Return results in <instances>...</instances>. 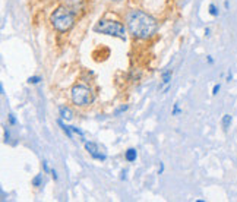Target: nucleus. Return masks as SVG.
Instances as JSON below:
<instances>
[{"mask_svg":"<svg viewBox=\"0 0 237 202\" xmlns=\"http://www.w3.org/2000/svg\"><path fill=\"white\" fill-rule=\"evenodd\" d=\"M126 24L127 29L135 38L139 40H148L154 35L158 29V22L144 11L132 9L126 15Z\"/></svg>","mask_w":237,"mask_h":202,"instance_id":"f257e3e1","label":"nucleus"},{"mask_svg":"<svg viewBox=\"0 0 237 202\" xmlns=\"http://www.w3.org/2000/svg\"><path fill=\"white\" fill-rule=\"evenodd\" d=\"M50 22H51L53 28L56 31L66 32L69 29H72L73 25H75V13L65 6H60L51 13Z\"/></svg>","mask_w":237,"mask_h":202,"instance_id":"f03ea898","label":"nucleus"},{"mask_svg":"<svg viewBox=\"0 0 237 202\" xmlns=\"http://www.w3.org/2000/svg\"><path fill=\"white\" fill-rule=\"evenodd\" d=\"M94 31L105 35H111L120 40H126V28L122 22L111 21V19H101L97 22V25L94 26Z\"/></svg>","mask_w":237,"mask_h":202,"instance_id":"7ed1b4c3","label":"nucleus"},{"mask_svg":"<svg viewBox=\"0 0 237 202\" xmlns=\"http://www.w3.org/2000/svg\"><path fill=\"white\" fill-rule=\"evenodd\" d=\"M70 97H72L73 104H76L79 107H85V105H89V104L94 103L92 91L88 88L87 85H82V83L73 85L72 91H70Z\"/></svg>","mask_w":237,"mask_h":202,"instance_id":"20e7f679","label":"nucleus"},{"mask_svg":"<svg viewBox=\"0 0 237 202\" xmlns=\"http://www.w3.org/2000/svg\"><path fill=\"white\" fill-rule=\"evenodd\" d=\"M85 150L88 151V154L92 157L94 160H98V161H105V160H107V155H105L103 151L100 150V146H98L95 142L85 141Z\"/></svg>","mask_w":237,"mask_h":202,"instance_id":"39448f33","label":"nucleus"},{"mask_svg":"<svg viewBox=\"0 0 237 202\" xmlns=\"http://www.w3.org/2000/svg\"><path fill=\"white\" fill-rule=\"evenodd\" d=\"M171 76H173V70L171 69H167V70L163 72V75H161V85H160L161 89H165V91L168 89L171 82Z\"/></svg>","mask_w":237,"mask_h":202,"instance_id":"423d86ee","label":"nucleus"},{"mask_svg":"<svg viewBox=\"0 0 237 202\" xmlns=\"http://www.w3.org/2000/svg\"><path fill=\"white\" fill-rule=\"evenodd\" d=\"M59 114H60V119L66 120V122L73 119L72 110L69 109V107H66V105H60V107H59Z\"/></svg>","mask_w":237,"mask_h":202,"instance_id":"0eeeda50","label":"nucleus"},{"mask_svg":"<svg viewBox=\"0 0 237 202\" xmlns=\"http://www.w3.org/2000/svg\"><path fill=\"white\" fill-rule=\"evenodd\" d=\"M136 157H138V152H136L135 148H129V150L124 152V158H126L127 163H133V161H136Z\"/></svg>","mask_w":237,"mask_h":202,"instance_id":"6e6552de","label":"nucleus"},{"mask_svg":"<svg viewBox=\"0 0 237 202\" xmlns=\"http://www.w3.org/2000/svg\"><path fill=\"white\" fill-rule=\"evenodd\" d=\"M57 123H59V126L62 128L63 132H65V133H66L67 136L72 139V138H73V132H72V129H70V126H67L66 123H63V119H59V120H57Z\"/></svg>","mask_w":237,"mask_h":202,"instance_id":"1a4fd4ad","label":"nucleus"},{"mask_svg":"<svg viewBox=\"0 0 237 202\" xmlns=\"http://www.w3.org/2000/svg\"><path fill=\"white\" fill-rule=\"evenodd\" d=\"M233 122V117L230 116V114H224L222 116V119H221V124H222V128H224V130H227L228 128H230V124H231Z\"/></svg>","mask_w":237,"mask_h":202,"instance_id":"9d476101","label":"nucleus"},{"mask_svg":"<svg viewBox=\"0 0 237 202\" xmlns=\"http://www.w3.org/2000/svg\"><path fill=\"white\" fill-rule=\"evenodd\" d=\"M41 179H42V173L41 174H37V176L32 179V185H34V186H40V185H41Z\"/></svg>","mask_w":237,"mask_h":202,"instance_id":"9b49d317","label":"nucleus"},{"mask_svg":"<svg viewBox=\"0 0 237 202\" xmlns=\"http://www.w3.org/2000/svg\"><path fill=\"white\" fill-rule=\"evenodd\" d=\"M40 82H41V78H40V76H29V78H28V83L35 85V83H40Z\"/></svg>","mask_w":237,"mask_h":202,"instance_id":"f8f14e48","label":"nucleus"},{"mask_svg":"<svg viewBox=\"0 0 237 202\" xmlns=\"http://www.w3.org/2000/svg\"><path fill=\"white\" fill-rule=\"evenodd\" d=\"M209 13H211L212 16H218V9H217V6L214 5V3L209 5Z\"/></svg>","mask_w":237,"mask_h":202,"instance_id":"ddd939ff","label":"nucleus"},{"mask_svg":"<svg viewBox=\"0 0 237 202\" xmlns=\"http://www.w3.org/2000/svg\"><path fill=\"white\" fill-rule=\"evenodd\" d=\"M70 129H72V132L73 133H78L79 135V136H81V138H82L83 139V132L81 129H79V128H75V126H70Z\"/></svg>","mask_w":237,"mask_h":202,"instance_id":"4468645a","label":"nucleus"},{"mask_svg":"<svg viewBox=\"0 0 237 202\" xmlns=\"http://www.w3.org/2000/svg\"><path fill=\"white\" fill-rule=\"evenodd\" d=\"M129 109V105H122V107H120V109H117L116 110V111H114V114H116V116H118V114L120 113H123V111H126V110Z\"/></svg>","mask_w":237,"mask_h":202,"instance_id":"2eb2a0df","label":"nucleus"},{"mask_svg":"<svg viewBox=\"0 0 237 202\" xmlns=\"http://www.w3.org/2000/svg\"><path fill=\"white\" fill-rule=\"evenodd\" d=\"M11 141V132L7 129V126H5V142H9Z\"/></svg>","mask_w":237,"mask_h":202,"instance_id":"dca6fc26","label":"nucleus"},{"mask_svg":"<svg viewBox=\"0 0 237 202\" xmlns=\"http://www.w3.org/2000/svg\"><path fill=\"white\" fill-rule=\"evenodd\" d=\"M179 113H181V110H180V107H179V103H176L174 104V109H173V116H177Z\"/></svg>","mask_w":237,"mask_h":202,"instance_id":"f3484780","label":"nucleus"},{"mask_svg":"<svg viewBox=\"0 0 237 202\" xmlns=\"http://www.w3.org/2000/svg\"><path fill=\"white\" fill-rule=\"evenodd\" d=\"M220 88H221V85H220V83L214 85V88H212V95H217V94H218V91H220Z\"/></svg>","mask_w":237,"mask_h":202,"instance_id":"a211bd4d","label":"nucleus"},{"mask_svg":"<svg viewBox=\"0 0 237 202\" xmlns=\"http://www.w3.org/2000/svg\"><path fill=\"white\" fill-rule=\"evenodd\" d=\"M7 119H9V123L11 124H16V119H15V116L13 114H7Z\"/></svg>","mask_w":237,"mask_h":202,"instance_id":"6ab92c4d","label":"nucleus"},{"mask_svg":"<svg viewBox=\"0 0 237 202\" xmlns=\"http://www.w3.org/2000/svg\"><path fill=\"white\" fill-rule=\"evenodd\" d=\"M42 168H44V173H50V168H48V164H47V161H42Z\"/></svg>","mask_w":237,"mask_h":202,"instance_id":"aec40b11","label":"nucleus"},{"mask_svg":"<svg viewBox=\"0 0 237 202\" xmlns=\"http://www.w3.org/2000/svg\"><path fill=\"white\" fill-rule=\"evenodd\" d=\"M50 173H51V177L54 179V180H57V179H59V176H57V171L54 170V168H53V170L50 171Z\"/></svg>","mask_w":237,"mask_h":202,"instance_id":"412c9836","label":"nucleus"},{"mask_svg":"<svg viewBox=\"0 0 237 202\" xmlns=\"http://www.w3.org/2000/svg\"><path fill=\"white\" fill-rule=\"evenodd\" d=\"M231 79H233V73H231V70H228V73H227V81L230 82Z\"/></svg>","mask_w":237,"mask_h":202,"instance_id":"4be33fe9","label":"nucleus"},{"mask_svg":"<svg viewBox=\"0 0 237 202\" xmlns=\"http://www.w3.org/2000/svg\"><path fill=\"white\" fill-rule=\"evenodd\" d=\"M208 63H209V65H212V63H214V59H212L211 56H208Z\"/></svg>","mask_w":237,"mask_h":202,"instance_id":"5701e85b","label":"nucleus"},{"mask_svg":"<svg viewBox=\"0 0 237 202\" xmlns=\"http://www.w3.org/2000/svg\"><path fill=\"white\" fill-rule=\"evenodd\" d=\"M224 6H226V9H228V6H230V3H228V0H226V3H224Z\"/></svg>","mask_w":237,"mask_h":202,"instance_id":"b1692460","label":"nucleus"},{"mask_svg":"<svg viewBox=\"0 0 237 202\" xmlns=\"http://www.w3.org/2000/svg\"><path fill=\"white\" fill-rule=\"evenodd\" d=\"M114 2H120V0H114Z\"/></svg>","mask_w":237,"mask_h":202,"instance_id":"393cba45","label":"nucleus"}]
</instances>
